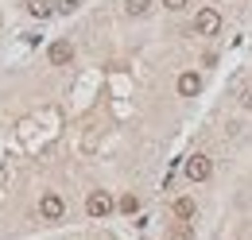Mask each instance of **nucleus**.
Returning a JSON list of instances; mask_svg holds the SVG:
<instances>
[{"label": "nucleus", "instance_id": "20e7f679", "mask_svg": "<svg viewBox=\"0 0 252 240\" xmlns=\"http://www.w3.org/2000/svg\"><path fill=\"white\" fill-rule=\"evenodd\" d=\"M47 59H51V66H70V62H74V47H70L66 39H59V43H51Z\"/></svg>", "mask_w": 252, "mask_h": 240}, {"label": "nucleus", "instance_id": "1a4fd4ad", "mask_svg": "<svg viewBox=\"0 0 252 240\" xmlns=\"http://www.w3.org/2000/svg\"><path fill=\"white\" fill-rule=\"evenodd\" d=\"M194 210H198V206H194L190 198H179V202H175V217H183V221H190V217H194Z\"/></svg>", "mask_w": 252, "mask_h": 240}, {"label": "nucleus", "instance_id": "0eeeda50", "mask_svg": "<svg viewBox=\"0 0 252 240\" xmlns=\"http://www.w3.org/2000/svg\"><path fill=\"white\" fill-rule=\"evenodd\" d=\"M125 12L128 16H148L152 12V0H125Z\"/></svg>", "mask_w": 252, "mask_h": 240}, {"label": "nucleus", "instance_id": "ddd939ff", "mask_svg": "<svg viewBox=\"0 0 252 240\" xmlns=\"http://www.w3.org/2000/svg\"><path fill=\"white\" fill-rule=\"evenodd\" d=\"M245 109H252V90H245Z\"/></svg>", "mask_w": 252, "mask_h": 240}, {"label": "nucleus", "instance_id": "423d86ee", "mask_svg": "<svg viewBox=\"0 0 252 240\" xmlns=\"http://www.w3.org/2000/svg\"><path fill=\"white\" fill-rule=\"evenodd\" d=\"M179 93H183V97H194V93H202V74L187 70V74L179 78Z\"/></svg>", "mask_w": 252, "mask_h": 240}, {"label": "nucleus", "instance_id": "f8f14e48", "mask_svg": "<svg viewBox=\"0 0 252 240\" xmlns=\"http://www.w3.org/2000/svg\"><path fill=\"white\" fill-rule=\"evenodd\" d=\"M78 4H82V0H59V12H74Z\"/></svg>", "mask_w": 252, "mask_h": 240}, {"label": "nucleus", "instance_id": "7ed1b4c3", "mask_svg": "<svg viewBox=\"0 0 252 240\" xmlns=\"http://www.w3.org/2000/svg\"><path fill=\"white\" fill-rule=\"evenodd\" d=\"M218 28H221V16L214 8H202V12L194 16V31H198V35H218Z\"/></svg>", "mask_w": 252, "mask_h": 240}, {"label": "nucleus", "instance_id": "6e6552de", "mask_svg": "<svg viewBox=\"0 0 252 240\" xmlns=\"http://www.w3.org/2000/svg\"><path fill=\"white\" fill-rule=\"evenodd\" d=\"M28 12H32L35 20H47L51 16V0H28Z\"/></svg>", "mask_w": 252, "mask_h": 240}, {"label": "nucleus", "instance_id": "9d476101", "mask_svg": "<svg viewBox=\"0 0 252 240\" xmlns=\"http://www.w3.org/2000/svg\"><path fill=\"white\" fill-rule=\"evenodd\" d=\"M121 210H125V213H136V210H140V202H136V194H125V198H121Z\"/></svg>", "mask_w": 252, "mask_h": 240}, {"label": "nucleus", "instance_id": "f03ea898", "mask_svg": "<svg viewBox=\"0 0 252 240\" xmlns=\"http://www.w3.org/2000/svg\"><path fill=\"white\" fill-rule=\"evenodd\" d=\"M86 213H90V217H109V213H113V198H109L105 190H94V194L86 198Z\"/></svg>", "mask_w": 252, "mask_h": 240}, {"label": "nucleus", "instance_id": "39448f33", "mask_svg": "<svg viewBox=\"0 0 252 240\" xmlns=\"http://www.w3.org/2000/svg\"><path fill=\"white\" fill-rule=\"evenodd\" d=\"M63 198H59V194H43V202H39V213H43V217H47V221H59V217H63Z\"/></svg>", "mask_w": 252, "mask_h": 240}, {"label": "nucleus", "instance_id": "f257e3e1", "mask_svg": "<svg viewBox=\"0 0 252 240\" xmlns=\"http://www.w3.org/2000/svg\"><path fill=\"white\" fill-rule=\"evenodd\" d=\"M210 175H214V163H210L206 155H190L187 159V179L190 182H206Z\"/></svg>", "mask_w": 252, "mask_h": 240}, {"label": "nucleus", "instance_id": "9b49d317", "mask_svg": "<svg viewBox=\"0 0 252 240\" xmlns=\"http://www.w3.org/2000/svg\"><path fill=\"white\" fill-rule=\"evenodd\" d=\"M159 4H163V8H171V12H183V8H187V0H159Z\"/></svg>", "mask_w": 252, "mask_h": 240}]
</instances>
